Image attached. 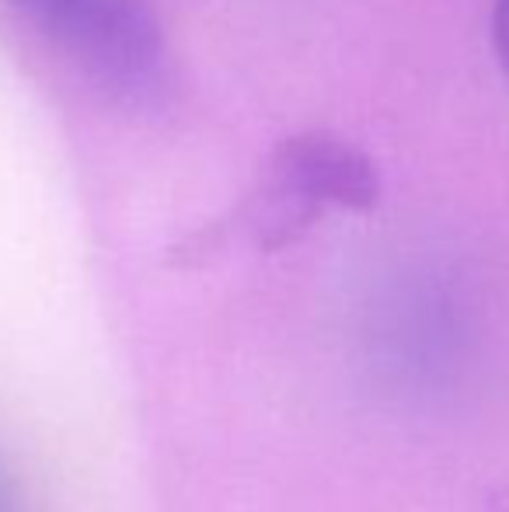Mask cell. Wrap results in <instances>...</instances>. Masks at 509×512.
Returning <instances> with one entry per match:
<instances>
[{
	"mask_svg": "<svg viewBox=\"0 0 509 512\" xmlns=\"http://www.w3.org/2000/svg\"><path fill=\"white\" fill-rule=\"evenodd\" d=\"M14 7L112 95L140 102L161 88L164 39L143 0H18Z\"/></svg>",
	"mask_w": 509,
	"mask_h": 512,
	"instance_id": "2",
	"label": "cell"
},
{
	"mask_svg": "<svg viewBox=\"0 0 509 512\" xmlns=\"http://www.w3.org/2000/svg\"><path fill=\"white\" fill-rule=\"evenodd\" d=\"M381 196L377 164L353 140L335 133H297L272 147L248 203L262 244H286L332 209H370Z\"/></svg>",
	"mask_w": 509,
	"mask_h": 512,
	"instance_id": "1",
	"label": "cell"
},
{
	"mask_svg": "<svg viewBox=\"0 0 509 512\" xmlns=\"http://www.w3.org/2000/svg\"><path fill=\"white\" fill-rule=\"evenodd\" d=\"M492 46H496L499 67L509 77V0H496L492 7Z\"/></svg>",
	"mask_w": 509,
	"mask_h": 512,
	"instance_id": "3",
	"label": "cell"
},
{
	"mask_svg": "<svg viewBox=\"0 0 509 512\" xmlns=\"http://www.w3.org/2000/svg\"><path fill=\"white\" fill-rule=\"evenodd\" d=\"M0 512H4V502H0Z\"/></svg>",
	"mask_w": 509,
	"mask_h": 512,
	"instance_id": "4",
	"label": "cell"
},
{
	"mask_svg": "<svg viewBox=\"0 0 509 512\" xmlns=\"http://www.w3.org/2000/svg\"><path fill=\"white\" fill-rule=\"evenodd\" d=\"M11 4H18V0H11Z\"/></svg>",
	"mask_w": 509,
	"mask_h": 512,
	"instance_id": "5",
	"label": "cell"
}]
</instances>
